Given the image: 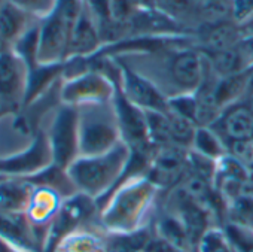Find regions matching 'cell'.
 Listing matches in <instances>:
<instances>
[{"instance_id": "5bb4252c", "label": "cell", "mask_w": 253, "mask_h": 252, "mask_svg": "<svg viewBox=\"0 0 253 252\" xmlns=\"http://www.w3.org/2000/svg\"><path fill=\"white\" fill-rule=\"evenodd\" d=\"M244 36L241 27L234 20L216 23V24H204L200 26L198 30V50L203 52H214L223 51L234 47H238L243 42Z\"/></svg>"}, {"instance_id": "2e32d148", "label": "cell", "mask_w": 253, "mask_h": 252, "mask_svg": "<svg viewBox=\"0 0 253 252\" xmlns=\"http://www.w3.org/2000/svg\"><path fill=\"white\" fill-rule=\"evenodd\" d=\"M36 23L39 21L5 0L0 6V42L12 50L15 42L20 41Z\"/></svg>"}, {"instance_id": "6da1fadb", "label": "cell", "mask_w": 253, "mask_h": 252, "mask_svg": "<svg viewBox=\"0 0 253 252\" xmlns=\"http://www.w3.org/2000/svg\"><path fill=\"white\" fill-rule=\"evenodd\" d=\"M128 160L130 148L124 142H119L115 148L104 154L78 157L69 166L67 173L78 193H82L98 203L101 199L106 200L119 184Z\"/></svg>"}, {"instance_id": "f1b7e54d", "label": "cell", "mask_w": 253, "mask_h": 252, "mask_svg": "<svg viewBox=\"0 0 253 252\" xmlns=\"http://www.w3.org/2000/svg\"><path fill=\"white\" fill-rule=\"evenodd\" d=\"M252 139H253V138H252Z\"/></svg>"}, {"instance_id": "7402d4cb", "label": "cell", "mask_w": 253, "mask_h": 252, "mask_svg": "<svg viewBox=\"0 0 253 252\" xmlns=\"http://www.w3.org/2000/svg\"><path fill=\"white\" fill-rule=\"evenodd\" d=\"M6 2L20 8L38 21L49 17L58 5V0H6Z\"/></svg>"}, {"instance_id": "7c38bea8", "label": "cell", "mask_w": 253, "mask_h": 252, "mask_svg": "<svg viewBox=\"0 0 253 252\" xmlns=\"http://www.w3.org/2000/svg\"><path fill=\"white\" fill-rule=\"evenodd\" d=\"M101 48H103V41L100 36L97 21L84 2L82 12L79 14L70 35L67 58H73V57L88 58L95 55Z\"/></svg>"}, {"instance_id": "cb8c5ba5", "label": "cell", "mask_w": 253, "mask_h": 252, "mask_svg": "<svg viewBox=\"0 0 253 252\" xmlns=\"http://www.w3.org/2000/svg\"><path fill=\"white\" fill-rule=\"evenodd\" d=\"M226 154L253 172V139L235 141L226 145Z\"/></svg>"}, {"instance_id": "30bf717a", "label": "cell", "mask_w": 253, "mask_h": 252, "mask_svg": "<svg viewBox=\"0 0 253 252\" xmlns=\"http://www.w3.org/2000/svg\"><path fill=\"white\" fill-rule=\"evenodd\" d=\"M64 200L66 199L54 188L33 182V191L24 213L29 218L30 224L33 225L35 231L38 233L39 239L42 240L43 246H45L48 230L54 222V219L57 218Z\"/></svg>"}, {"instance_id": "7a4b0ae2", "label": "cell", "mask_w": 253, "mask_h": 252, "mask_svg": "<svg viewBox=\"0 0 253 252\" xmlns=\"http://www.w3.org/2000/svg\"><path fill=\"white\" fill-rule=\"evenodd\" d=\"M157 187L149 181H130L122 190L110 194L101 206V222L109 233H131L140 230L142 218L154 199Z\"/></svg>"}, {"instance_id": "4fadbf2b", "label": "cell", "mask_w": 253, "mask_h": 252, "mask_svg": "<svg viewBox=\"0 0 253 252\" xmlns=\"http://www.w3.org/2000/svg\"><path fill=\"white\" fill-rule=\"evenodd\" d=\"M0 239L29 252H43V243L24 212L0 213Z\"/></svg>"}, {"instance_id": "8fae6325", "label": "cell", "mask_w": 253, "mask_h": 252, "mask_svg": "<svg viewBox=\"0 0 253 252\" xmlns=\"http://www.w3.org/2000/svg\"><path fill=\"white\" fill-rule=\"evenodd\" d=\"M225 144L253 138V103L241 100L223 109L214 124L210 125Z\"/></svg>"}, {"instance_id": "ba28073f", "label": "cell", "mask_w": 253, "mask_h": 252, "mask_svg": "<svg viewBox=\"0 0 253 252\" xmlns=\"http://www.w3.org/2000/svg\"><path fill=\"white\" fill-rule=\"evenodd\" d=\"M61 103L82 106L113 100L115 84L97 70H88L76 78L63 81Z\"/></svg>"}, {"instance_id": "3957f363", "label": "cell", "mask_w": 253, "mask_h": 252, "mask_svg": "<svg viewBox=\"0 0 253 252\" xmlns=\"http://www.w3.org/2000/svg\"><path fill=\"white\" fill-rule=\"evenodd\" d=\"M76 107L79 112V157L104 154L122 142L113 101Z\"/></svg>"}, {"instance_id": "d4e9b609", "label": "cell", "mask_w": 253, "mask_h": 252, "mask_svg": "<svg viewBox=\"0 0 253 252\" xmlns=\"http://www.w3.org/2000/svg\"><path fill=\"white\" fill-rule=\"evenodd\" d=\"M232 18L238 24L253 18V0H232Z\"/></svg>"}, {"instance_id": "8992f818", "label": "cell", "mask_w": 253, "mask_h": 252, "mask_svg": "<svg viewBox=\"0 0 253 252\" xmlns=\"http://www.w3.org/2000/svg\"><path fill=\"white\" fill-rule=\"evenodd\" d=\"M54 164L46 130L30 139L29 145L14 154L0 155V175L33 176Z\"/></svg>"}, {"instance_id": "d6986e66", "label": "cell", "mask_w": 253, "mask_h": 252, "mask_svg": "<svg viewBox=\"0 0 253 252\" xmlns=\"http://www.w3.org/2000/svg\"><path fill=\"white\" fill-rule=\"evenodd\" d=\"M192 151H195L200 155H204L211 160H219L223 155H226V148L222 139L217 136V133L210 127H198L194 141H192Z\"/></svg>"}, {"instance_id": "277c9868", "label": "cell", "mask_w": 253, "mask_h": 252, "mask_svg": "<svg viewBox=\"0 0 253 252\" xmlns=\"http://www.w3.org/2000/svg\"><path fill=\"white\" fill-rule=\"evenodd\" d=\"M52 151L54 164L61 169L79 157V112L73 104L61 103L55 110L49 127L46 129Z\"/></svg>"}, {"instance_id": "484cf974", "label": "cell", "mask_w": 253, "mask_h": 252, "mask_svg": "<svg viewBox=\"0 0 253 252\" xmlns=\"http://www.w3.org/2000/svg\"><path fill=\"white\" fill-rule=\"evenodd\" d=\"M0 252H29V251H24L18 246H14L11 245L9 242L0 239Z\"/></svg>"}, {"instance_id": "ffe728a7", "label": "cell", "mask_w": 253, "mask_h": 252, "mask_svg": "<svg viewBox=\"0 0 253 252\" xmlns=\"http://www.w3.org/2000/svg\"><path fill=\"white\" fill-rule=\"evenodd\" d=\"M226 222L253 230V197L241 196L226 204Z\"/></svg>"}, {"instance_id": "83f0119b", "label": "cell", "mask_w": 253, "mask_h": 252, "mask_svg": "<svg viewBox=\"0 0 253 252\" xmlns=\"http://www.w3.org/2000/svg\"><path fill=\"white\" fill-rule=\"evenodd\" d=\"M252 103H253V99H252Z\"/></svg>"}, {"instance_id": "44dd1931", "label": "cell", "mask_w": 253, "mask_h": 252, "mask_svg": "<svg viewBox=\"0 0 253 252\" xmlns=\"http://www.w3.org/2000/svg\"><path fill=\"white\" fill-rule=\"evenodd\" d=\"M232 252H253V230L243 228L234 224H225L222 227Z\"/></svg>"}, {"instance_id": "603a6c76", "label": "cell", "mask_w": 253, "mask_h": 252, "mask_svg": "<svg viewBox=\"0 0 253 252\" xmlns=\"http://www.w3.org/2000/svg\"><path fill=\"white\" fill-rule=\"evenodd\" d=\"M197 252H232L222 228H210L197 246Z\"/></svg>"}, {"instance_id": "52a82bcc", "label": "cell", "mask_w": 253, "mask_h": 252, "mask_svg": "<svg viewBox=\"0 0 253 252\" xmlns=\"http://www.w3.org/2000/svg\"><path fill=\"white\" fill-rule=\"evenodd\" d=\"M121 69L119 88L124 96L133 104L140 107L145 112H166L167 97L160 91V88L146 76L133 69L128 63H125L119 57H113Z\"/></svg>"}, {"instance_id": "ac0fdd59", "label": "cell", "mask_w": 253, "mask_h": 252, "mask_svg": "<svg viewBox=\"0 0 253 252\" xmlns=\"http://www.w3.org/2000/svg\"><path fill=\"white\" fill-rule=\"evenodd\" d=\"M155 228H157V236L166 240L167 243L173 245L174 248L183 252H189L191 249L194 251L183 224L174 213L170 212L158 218Z\"/></svg>"}, {"instance_id": "5b68a950", "label": "cell", "mask_w": 253, "mask_h": 252, "mask_svg": "<svg viewBox=\"0 0 253 252\" xmlns=\"http://www.w3.org/2000/svg\"><path fill=\"white\" fill-rule=\"evenodd\" d=\"M29 69L12 50L0 54V113L17 115L26 103Z\"/></svg>"}, {"instance_id": "9c48e42d", "label": "cell", "mask_w": 253, "mask_h": 252, "mask_svg": "<svg viewBox=\"0 0 253 252\" xmlns=\"http://www.w3.org/2000/svg\"><path fill=\"white\" fill-rule=\"evenodd\" d=\"M189 148L179 145H164L154 150L148 179L157 188H167L182 181L188 170Z\"/></svg>"}, {"instance_id": "9a60e30c", "label": "cell", "mask_w": 253, "mask_h": 252, "mask_svg": "<svg viewBox=\"0 0 253 252\" xmlns=\"http://www.w3.org/2000/svg\"><path fill=\"white\" fill-rule=\"evenodd\" d=\"M33 182L27 176L0 175V213L26 212Z\"/></svg>"}, {"instance_id": "e0dca14e", "label": "cell", "mask_w": 253, "mask_h": 252, "mask_svg": "<svg viewBox=\"0 0 253 252\" xmlns=\"http://www.w3.org/2000/svg\"><path fill=\"white\" fill-rule=\"evenodd\" d=\"M203 52V51H201ZM207 60L209 70L217 78H226L235 73L246 70L247 67L253 66V61L247 51L243 47V42L238 47L214 51V52H203Z\"/></svg>"}, {"instance_id": "4316f807", "label": "cell", "mask_w": 253, "mask_h": 252, "mask_svg": "<svg viewBox=\"0 0 253 252\" xmlns=\"http://www.w3.org/2000/svg\"><path fill=\"white\" fill-rule=\"evenodd\" d=\"M2 118H3V115H2V113H0V119H2Z\"/></svg>"}]
</instances>
